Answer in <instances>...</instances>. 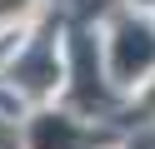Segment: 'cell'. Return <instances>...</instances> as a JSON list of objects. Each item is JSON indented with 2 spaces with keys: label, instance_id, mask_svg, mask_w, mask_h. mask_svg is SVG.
<instances>
[{
  "label": "cell",
  "instance_id": "6da1fadb",
  "mask_svg": "<svg viewBox=\"0 0 155 149\" xmlns=\"http://www.w3.org/2000/svg\"><path fill=\"white\" fill-rule=\"evenodd\" d=\"M150 65H155V35L145 25H120V35H115V75L135 79Z\"/></svg>",
  "mask_w": 155,
  "mask_h": 149
},
{
  "label": "cell",
  "instance_id": "7a4b0ae2",
  "mask_svg": "<svg viewBox=\"0 0 155 149\" xmlns=\"http://www.w3.org/2000/svg\"><path fill=\"white\" fill-rule=\"evenodd\" d=\"M30 144H35V149H75V144H80V129H75L70 119H55V114H45V119H35V134H30Z\"/></svg>",
  "mask_w": 155,
  "mask_h": 149
},
{
  "label": "cell",
  "instance_id": "3957f363",
  "mask_svg": "<svg viewBox=\"0 0 155 149\" xmlns=\"http://www.w3.org/2000/svg\"><path fill=\"white\" fill-rule=\"evenodd\" d=\"M0 149H5V134H0Z\"/></svg>",
  "mask_w": 155,
  "mask_h": 149
}]
</instances>
